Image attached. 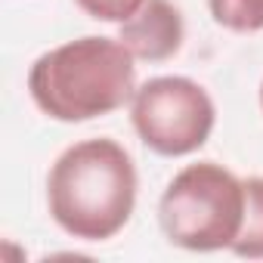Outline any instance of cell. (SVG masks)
I'll list each match as a JSON object with an SVG mask.
<instances>
[{
	"label": "cell",
	"mask_w": 263,
	"mask_h": 263,
	"mask_svg": "<svg viewBox=\"0 0 263 263\" xmlns=\"http://www.w3.org/2000/svg\"><path fill=\"white\" fill-rule=\"evenodd\" d=\"M158 220L177 248L201 254L232 248L245 220V180L214 161L186 164L167 183Z\"/></svg>",
	"instance_id": "3957f363"
},
{
	"label": "cell",
	"mask_w": 263,
	"mask_h": 263,
	"mask_svg": "<svg viewBox=\"0 0 263 263\" xmlns=\"http://www.w3.org/2000/svg\"><path fill=\"white\" fill-rule=\"evenodd\" d=\"M229 251L245 260H263V177L245 180V220Z\"/></svg>",
	"instance_id": "8992f818"
},
{
	"label": "cell",
	"mask_w": 263,
	"mask_h": 263,
	"mask_svg": "<svg viewBox=\"0 0 263 263\" xmlns=\"http://www.w3.org/2000/svg\"><path fill=\"white\" fill-rule=\"evenodd\" d=\"M137 167L130 152L93 137L68 146L47 177V204L56 226L81 241L115 238L137 208Z\"/></svg>",
	"instance_id": "6da1fadb"
},
{
	"label": "cell",
	"mask_w": 263,
	"mask_h": 263,
	"mask_svg": "<svg viewBox=\"0 0 263 263\" xmlns=\"http://www.w3.org/2000/svg\"><path fill=\"white\" fill-rule=\"evenodd\" d=\"M74 4L96 22H127L146 0H74Z\"/></svg>",
	"instance_id": "ba28073f"
},
{
	"label": "cell",
	"mask_w": 263,
	"mask_h": 263,
	"mask_svg": "<svg viewBox=\"0 0 263 263\" xmlns=\"http://www.w3.org/2000/svg\"><path fill=\"white\" fill-rule=\"evenodd\" d=\"M186 37L183 13L171 0H146V4L121 22L118 41L143 62H164L180 53Z\"/></svg>",
	"instance_id": "5b68a950"
},
{
	"label": "cell",
	"mask_w": 263,
	"mask_h": 263,
	"mask_svg": "<svg viewBox=\"0 0 263 263\" xmlns=\"http://www.w3.org/2000/svg\"><path fill=\"white\" fill-rule=\"evenodd\" d=\"M34 105L62 124H81L124 108L137 93V65L118 37H78L47 50L28 71Z\"/></svg>",
	"instance_id": "7a4b0ae2"
},
{
	"label": "cell",
	"mask_w": 263,
	"mask_h": 263,
	"mask_svg": "<svg viewBox=\"0 0 263 263\" xmlns=\"http://www.w3.org/2000/svg\"><path fill=\"white\" fill-rule=\"evenodd\" d=\"M130 121L146 149L164 158H183L211 140L217 108L208 90L192 78L161 74L137 87L130 99Z\"/></svg>",
	"instance_id": "277c9868"
},
{
	"label": "cell",
	"mask_w": 263,
	"mask_h": 263,
	"mask_svg": "<svg viewBox=\"0 0 263 263\" xmlns=\"http://www.w3.org/2000/svg\"><path fill=\"white\" fill-rule=\"evenodd\" d=\"M260 108H263V84H260Z\"/></svg>",
	"instance_id": "9c48e42d"
},
{
	"label": "cell",
	"mask_w": 263,
	"mask_h": 263,
	"mask_svg": "<svg viewBox=\"0 0 263 263\" xmlns=\"http://www.w3.org/2000/svg\"><path fill=\"white\" fill-rule=\"evenodd\" d=\"M208 10L214 22L229 31H263V0H208Z\"/></svg>",
	"instance_id": "52a82bcc"
}]
</instances>
